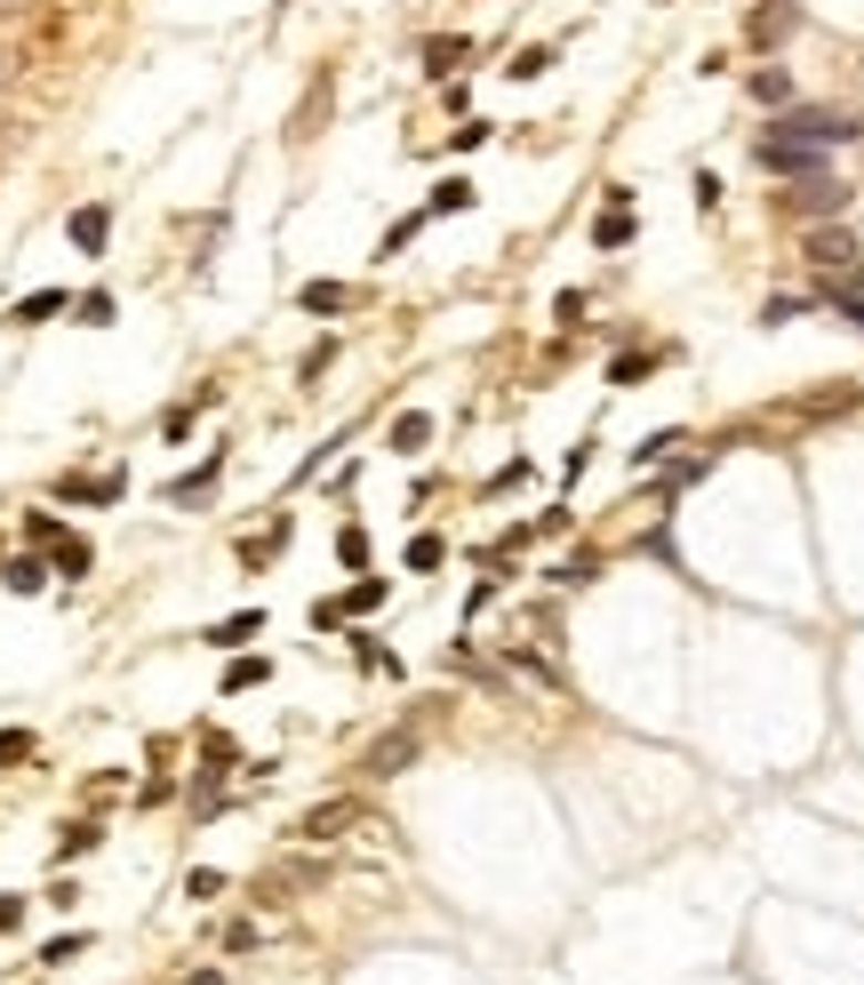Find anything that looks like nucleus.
I'll return each instance as SVG.
<instances>
[{
	"mask_svg": "<svg viewBox=\"0 0 864 985\" xmlns=\"http://www.w3.org/2000/svg\"><path fill=\"white\" fill-rule=\"evenodd\" d=\"M400 561H408V577H433V569L448 561V546H440L433 529H417V537H408V553H400Z\"/></svg>",
	"mask_w": 864,
	"mask_h": 985,
	"instance_id": "nucleus-22",
	"label": "nucleus"
},
{
	"mask_svg": "<svg viewBox=\"0 0 864 985\" xmlns=\"http://www.w3.org/2000/svg\"><path fill=\"white\" fill-rule=\"evenodd\" d=\"M344 826H361V801H353V794H336V801H313V809L296 818V841H336Z\"/></svg>",
	"mask_w": 864,
	"mask_h": 985,
	"instance_id": "nucleus-6",
	"label": "nucleus"
},
{
	"mask_svg": "<svg viewBox=\"0 0 864 985\" xmlns=\"http://www.w3.org/2000/svg\"><path fill=\"white\" fill-rule=\"evenodd\" d=\"M480 145H489V121H465L457 137H448V153H480Z\"/></svg>",
	"mask_w": 864,
	"mask_h": 985,
	"instance_id": "nucleus-39",
	"label": "nucleus"
},
{
	"mask_svg": "<svg viewBox=\"0 0 864 985\" xmlns=\"http://www.w3.org/2000/svg\"><path fill=\"white\" fill-rule=\"evenodd\" d=\"M417 56H425V73H457V64L472 56V41H465V32H433Z\"/></svg>",
	"mask_w": 864,
	"mask_h": 985,
	"instance_id": "nucleus-14",
	"label": "nucleus"
},
{
	"mask_svg": "<svg viewBox=\"0 0 864 985\" xmlns=\"http://www.w3.org/2000/svg\"><path fill=\"white\" fill-rule=\"evenodd\" d=\"M809 265H824V273H841V265H856V241L841 225H824V232H809Z\"/></svg>",
	"mask_w": 864,
	"mask_h": 985,
	"instance_id": "nucleus-12",
	"label": "nucleus"
},
{
	"mask_svg": "<svg viewBox=\"0 0 864 985\" xmlns=\"http://www.w3.org/2000/svg\"><path fill=\"white\" fill-rule=\"evenodd\" d=\"M64 232H73L81 257H105V241H113V209H105V200H81V209L64 217Z\"/></svg>",
	"mask_w": 864,
	"mask_h": 985,
	"instance_id": "nucleus-7",
	"label": "nucleus"
},
{
	"mask_svg": "<svg viewBox=\"0 0 864 985\" xmlns=\"http://www.w3.org/2000/svg\"><path fill=\"white\" fill-rule=\"evenodd\" d=\"M89 561H96V553H89V537H73V529H64L56 546H49V569H56V577H89Z\"/></svg>",
	"mask_w": 864,
	"mask_h": 985,
	"instance_id": "nucleus-18",
	"label": "nucleus"
},
{
	"mask_svg": "<svg viewBox=\"0 0 864 985\" xmlns=\"http://www.w3.org/2000/svg\"><path fill=\"white\" fill-rule=\"evenodd\" d=\"M192 409H200V401H185V409H168V417H160V433H168V440H185V433H192Z\"/></svg>",
	"mask_w": 864,
	"mask_h": 985,
	"instance_id": "nucleus-41",
	"label": "nucleus"
},
{
	"mask_svg": "<svg viewBox=\"0 0 864 985\" xmlns=\"http://www.w3.org/2000/svg\"><path fill=\"white\" fill-rule=\"evenodd\" d=\"M185 898H225V873H217V865H200V873H185Z\"/></svg>",
	"mask_w": 864,
	"mask_h": 985,
	"instance_id": "nucleus-37",
	"label": "nucleus"
},
{
	"mask_svg": "<svg viewBox=\"0 0 864 985\" xmlns=\"http://www.w3.org/2000/svg\"><path fill=\"white\" fill-rule=\"evenodd\" d=\"M417 232H425V209H417V217H400V225L385 232V257H393V249H408V241H417Z\"/></svg>",
	"mask_w": 864,
	"mask_h": 985,
	"instance_id": "nucleus-40",
	"label": "nucleus"
},
{
	"mask_svg": "<svg viewBox=\"0 0 864 985\" xmlns=\"http://www.w3.org/2000/svg\"><path fill=\"white\" fill-rule=\"evenodd\" d=\"M824 304H833V313H849V321L864 329V289H856V281H824Z\"/></svg>",
	"mask_w": 864,
	"mask_h": 985,
	"instance_id": "nucleus-28",
	"label": "nucleus"
},
{
	"mask_svg": "<svg viewBox=\"0 0 864 985\" xmlns=\"http://www.w3.org/2000/svg\"><path fill=\"white\" fill-rule=\"evenodd\" d=\"M353 657H361L368 673H400V657H393V650H376V633H353Z\"/></svg>",
	"mask_w": 864,
	"mask_h": 985,
	"instance_id": "nucleus-29",
	"label": "nucleus"
},
{
	"mask_svg": "<svg viewBox=\"0 0 864 985\" xmlns=\"http://www.w3.org/2000/svg\"><path fill=\"white\" fill-rule=\"evenodd\" d=\"M257 633H264V609H232V618H217L200 641H209V650H240V641H257Z\"/></svg>",
	"mask_w": 864,
	"mask_h": 985,
	"instance_id": "nucleus-11",
	"label": "nucleus"
},
{
	"mask_svg": "<svg viewBox=\"0 0 864 985\" xmlns=\"http://www.w3.org/2000/svg\"><path fill=\"white\" fill-rule=\"evenodd\" d=\"M673 449H688V440H680V433H648V440H641V449H633V465H656V457H673Z\"/></svg>",
	"mask_w": 864,
	"mask_h": 985,
	"instance_id": "nucleus-32",
	"label": "nucleus"
},
{
	"mask_svg": "<svg viewBox=\"0 0 864 985\" xmlns=\"http://www.w3.org/2000/svg\"><path fill=\"white\" fill-rule=\"evenodd\" d=\"M217 473H225V457L209 449V457H200V465L185 473V481H168V505H200V497H209V489H217Z\"/></svg>",
	"mask_w": 864,
	"mask_h": 985,
	"instance_id": "nucleus-13",
	"label": "nucleus"
},
{
	"mask_svg": "<svg viewBox=\"0 0 864 985\" xmlns=\"http://www.w3.org/2000/svg\"><path fill=\"white\" fill-rule=\"evenodd\" d=\"M625 241H633V193L616 185V193H608V209L593 217V249H625Z\"/></svg>",
	"mask_w": 864,
	"mask_h": 985,
	"instance_id": "nucleus-9",
	"label": "nucleus"
},
{
	"mask_svg": "<svg viewBox=\"0 0 864 985\" xmlns=\"http://www.w3.org/2000/svg\"><path fill=\"white\" fill-rule=\"evenodd\" d=\"M121 489H128V473H96V481H89V473H64V481H56L64 505H121Z\"/></svg>",
	"mask_w": 864,
	"mask_h": 985,
	"instance_id": "nucleus-8",
	"label": "nucleus"
},
{
	"mask_svg": "<svg viewBox=\"0 0 864 985\" xmlns=\"http://www.w3.org/2000/svg\"><path fill=\"white\" fill-rule=\"evenodd\" d=\"M56 313H73V297H64V289H32V297H17V304H9V321H17V329H41V321H56Z\"/></svg>",
	"mask_w": 864,
	"mask_h": 985,
	"instance_id": "nucleus-10",
	"label": "nucleus"
},
{
	"mask_svg": "<svg viewBox=\"0 0 864 985\" xmlns=\"http://www.w3.org/2000/svg\"><path fill=\"white\" fill-rule=\"evenodd\" d=\"M521 537H529V546H537V537H569V505H552V514H537Z\"/></svg>",
	"mask_w": 864,
	"mask_h": 985,
	"instance_id": "nucleus-34",
	"label": "nucleus"
},
{
	"mask_svg": "<svg viewBox=\"0 0 864 985\" xmlns=\"http://www.w3.org/2000/svg\"><path fill=\"white\" fill-rule=\"evenodd\" d=\"M0 585H9V593H41V585H49V561H41V553L0 561Z\"/></svg>",
	"mask_w": 864,
	"mask_h": 985,
	"instance_id": "nucleus-17",
	"label": "nucleus"
},
{
	"mask_svg": "<svg viewBox=\"0 0 864 985\" xmlns=\"http://www.w3.org/2000/svg\"><path fill=\"white\" fill-rule=\"evenodd\" d=\"M264 682H272V665H264V657H232V665H225V697H240V690H264Z\"/></svg>",
	"mask_w": 864,
	"mask_h": 985,
	"instance_id": "nucleus-24",
	"label": "nucleus"
},
{
	"mask_svg": "<svg viewBox=\"0 0 864 985\" xmlns=\"http://www.w3.org/2000/svg\"><path fill=\"white\" fill-rule=\"evenodd\" d=\"M497 593H504V577H497V569H489V577H480V585H472V593H465V625H472V618H480V609H489V601H497Z\"/></svg>",
	"mask_w": 864,
	"mask_h": 985,
	"instance_id": "nucleus-33",
	"label": "nucleus"
},
{
	"mask_svg": "<svg viewBox=\"0 0 864 985\" xmlns=\"http://www.w3.org/2000/svg\"><path fill=\"white\" fill-rule=\"evenodd\" d=\"M24 537H32V546H41V553H49L56 537H64V521H56V514H24Z\"/></svg>",
	"mask_w": 864,
	"mask_h": 985,
	"instance_id": "nucleus-35",
	"label": "nucleus"
},
{
	"mask_svg": "<svg viewBox=\"0 0 864 985\" xmlns=\"http://www.w3.org/2000/svg\"><path fill=\"white\" fill-rule=\"evenodd\" d=\"M752 160L769 168V177H792V185H801V177H824V145H792V137H760Z\"/></svg>",
	"mask_w": 864,
	"mask_h": 985,
	"instance_id": "nucleus-3",
	"label": "nucleus"
},
{
	"mask_svg": "<svg viewBox=\"0 0 864 985\" xmlns=\"http://www.w3.org/2000/svg\"><path fill=\"white\" fill-rule=\"evenodd\" d=\"M32 754H41V737H32V729H0V777H9L17 761H32Z\"/></svg>",
	"mask_w": 864,
	"mask_h": 985,
	"instance_id": "nucleus-26",
	"label": "nucleus"
},
{
	"mask_svg": "<svg viewBox=\"0 0 864 985\" xmlns=\"http://www.w3.org/2000/svg\"><path fill=\"white\" fill-rule=\"evenodd\" d=\"M760 137H792V145H824V153H833V145H856L864 128H856L849 113H833V105H784L769 128H760Z\"/></svg>",
	"mask_w": 864,
	"mask_h": 985,
	"instance_id": "nucleus-1",
	"label": "nucleus"
},
{
	"mask_svg": "<svg viewBox=\"0 0 864 985\" xmlns=\"http://www.w3.org/2000/svg\"><path fill=\"white\" fill-rule=\"evenodd\" d=\"M296 304L329 321V313H353V289H344V281H304V289H296Z\"/></svg>",
	"mask_w": 864,
	"mask_h": 985,
	"instance_id": "nucleus-15",
	"label": "nucleus"
},
{
	"mask_svg": "<svg viewBox=\"0 0 864 985\" xmlns=\"http://www.w3.org/2000/svg\"><path fill=\"white\" fill-rule=\"evenodd\" d=\"M417 745H425V729H417V722H400V729H385V737H376L368 754H361V777H376V786H385V777H400L408 761H417Z\"/></svg>",
	"mask_w": 864,
	"mask_h": 985,
	"instance_id": "nucleus-2",
	"label": "nucleus"
},
{
	"mask_svg": "<svg viewBox=\"0 0 864 985\" xmlns=\"http://www.w3.org/2000/svg\"><path fill=\"white\" fill-rule=\"evenodd\" d=\"M784 209H792V217H841V209H849V185H841V177H801V185L784 193Z\"/></svg>",
	"mask_w": 864,
	"mask_h": 985,
	"instance_id": "nucleus-5",
	"label": "nucleus"
},
{
	"mask_svg": "<svg viewBox=\"0 0 864 985\" xmlns=\"http://www.w3.org/2000/svg\"><path fill=\"white\" fill-rule=\"evenodd\" d=\"M656 361H665L656 345H641V353H625V361H608V385H641V377H648Z\"/></svg>",
	"mask_w": 864,
	"mask_h": 985,
	"instance_id": "nucleus-25",
	"label": "nucleus"
},
{
	"mask_svg": "<svg viewBox=\"0 0 864 985\" xmlns=\"http://www.w3.org/2000/svg\"><path fill=\"white\" fill-rule=\"evenodd\" d=\"M752 96H760V105H792V73H784V64H760V73H752Z\"/></svg>",
	"mask_w": 864,
	"mask_h": 985,
	"instance_id": "nucleus-23",
	"label": "nucleus"
},
{
	"mask_svg": "<svg viewBox=\"0 0 864 985\" xmlns=\"http://www.w3.org/2000/svg\"><path fill=\"white\" fill-rule=\"evenodd\" d=\"M81 945H89V930H64V937H49V945H41V962H73Z\"/></svg>",
	"mask_w": 864,
	"mask_h": 985,
	"instance_id": "nucleus-38",
	"label": "nucleus"
},
{
	"mask_svg": "<svg viewBox=\"0 0 864 985\" xmlns=\"http://www.w3.org/2000/svg\"><path fill=\"white\" fill-rule=\"evenodd\" d=\"M512 665H521L529 682H544V690H561V665H552V657H537V650H512Z\"/></svg>",
	"mask_w": 864,
	"mask_h": 985,
	"instance_id": "nucleus-31",
	"label": "nucleus"
},
{
	"mask_svg": "<svg viewBox=\"0 0 864 985\" xmlns=\"http://www.w3.org/2000/svg\"><path fill=\"white\" fill-rule=\"evenodd\" d=\"M393 449H400V457H425V449H433V417H425V409H400V417H393Z\"/></svg>",
	"mask_w": 864,
	"mask_h": 985,
	"instance_id": "nucleus-16",
	"label": "nucleus"
},
{
	"mask_svg": "<svg viewBox=\"0 0 864 985\" xmlns=\"http://www.w3.org/2000/svg\"><path fill=\"white\" fill-rule=\"evenodd\" d=\"M792 32H801V9H792V0H760V9L745 17V41L752 49H784Z\"/></svg>",
	"mask_w": 864,
	"mask_h": 985,
	"instance_id": "nucleus-4",
	"label": "nucleus"
},
{
	"mask_svg": "<svg viewBox=\"0 0 864 985\" xmlns=\"http://www.w3.org/2000/svg\"><path fill=\"white\" fill-rule=\"evenodd\" d=\"M385 593H393L385 577H368V569H361V577H353V593H336V601H344V618H368V609H385Z\"/></svg>",
	"mask_w": 864,
	"mask_h": 985,
	"instance_id": "nucleus-19",
	"label": "nucleus"
},
{
	"mask_svg": "<svg viewBox=\"0 0 864 985\" xmlns=\"http://www.w3.org/2000/svg\"><path fill=\"white\" fill-rule=\"evenodd\" d=\"M185 985H225V977H217V970H192V977H185Z\"/></svg>",
	"mask_w": 864,
	"mask_h": 985,
	"instance_id": "nucleus-43",
	"label": "nucleus"
},
{
	"mask_svg": "<svg viewBox=\"0 0 864 985\" xmlns=\"http://www.w3.org/2000/svg\"><path fill=\"white\" fill-rule=\"evenodd\" d=\"M24 922V898H0V930H17Z\"/></svg>",
	"mask_w": 864,
	"mask_h": 985,
	"instance_id": "nucleus-42",
	"label": "nucleus"
},
{
	"mask_svg": "<svg viewBox=\"0 0 864 985\" xmlns=\"http://www.w3.org/2000/svg\"><path fill=\"white\" fill-rule=\"evenodd\" d=\"M336 553H344V569H368V537L361 529H336Z\"/></svg>",
	"mask_w": 864,
	"mask_h": 985,
	"instance_id": "nucleus-36",
	"label": "nucleus"
},
{
	"mask_svg": "<svg viewBox=\"0 0 864 985\" xmlns=\"http://www.w3.org/2000/svg\"><path fill=\"white\" fill-rule=\"evenodd\" d=\"M504 73H512V81H544V73H552V49H521Z\"/></svg>",
	"mask_w": 864,
	"mask_h": 985,
	"instance_id": "nucleus-30",
	"label": "nucleus"
},
{
	"mask_svg": "<svg viewBox=\"0 0 864 985\" xmlns=\"http://www.w3.org/2000/svg\"><path fill=\"white\" fill-rule=\"evenodd\" d=\"M856 289H864V273H856Z\"/></svg>",
	"mask_w": 864,
	"mask_h": 985,
	"instance_id": "nucleus-44",
	"label": "nucleus"
},
{
	"mask_svg": "<svg viewBox=\"0 0 864 985\" xmlns=\"http://www.w3.org/2000/svg\"><path fill=\"white\" fill-rule=\"evenodd\" d=\"M96 841H105V826H96V818H73V826H64V841H56V865H73V858H89Z\"/></svg>",
	"mask_w": 864,
	"mask_h": 985,
	"instance_id": "nucleus-21",
	"label": "nucleus"
},
{
	"mask_svg": "<svg viewBox=\"0 0 864 985\" xmlns=\"http://www.w3.org/2000/svg\"><path fill=\"white\" fill-rule=\"evenodd\" d=\"M465 209H472V185L465 177H440L433 200H425V217H465Z\"/></svg>",
	"mask_w": 864,
	"mask_h": 985,
	"instance_id": "nucleus-20",
	"label": "nucleus"
},
{
	"mask_svg": "<svg viewBox=\"0 0 864 985\" xmlns=\"http://www.w3.org/2000/svg\"><path fill=\"white\" fill-rule=\"evenodd\" d=\"M73 313H81V329H105L121 304H113V289H89V297H73Z\"/></svg>",
	"mask_w": 864,
	"mask_h": 985,
	"instance_id": "nucleus-27",
	"label": "nucleus"
}]
</instances>
